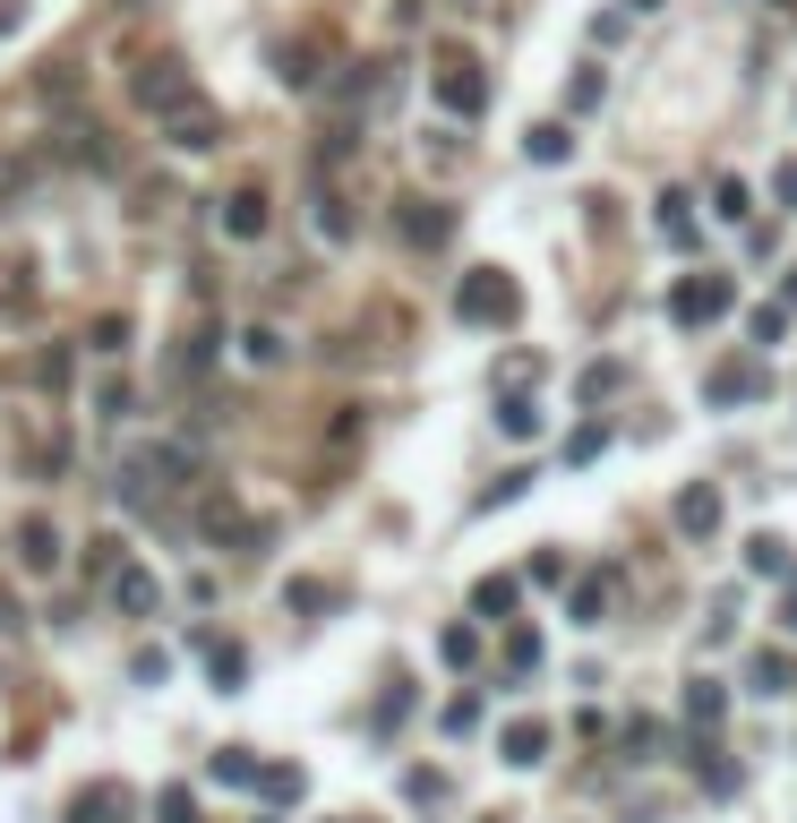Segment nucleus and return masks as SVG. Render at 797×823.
<instances>
[{
  "instance_id": "1",
  "label": "nucleus",
  "mask_w": 797,
  "mask_h": 823,
  "mask_svg": "<svg viewBox=\"0 0 797 823\" xmlns=\"http://www.w3.org/2000/svg\"><path fill=\"white\" fill-rule=\"evenodd\" d=\"M454 309H463L472 327H514V318H523V292H514V275H498V266H472L463 292H454Z\"/></svg>"
},
{
  "instance_id": "2",
  "label": "nucleus",
  "mask_w": 797,
  "mask_h": 823,
  "mask_svg": "<svg viewBox=\"0 0 797 823\" xmlns=\"http://www.w3.org/2000/svg\"><path fill=\"white\" fill-rule=\"evenodd\" d=\"M737 309V284L729 275H695V284H677L670 292V318L677 327H712V318H729Z\"/></svg>"
},
{
  "instance_id": "3",
  "label": "nucleus",
  "mask_w": 797,
  "mask_h": 823,
  "mask_svg": "<svg viewBox=\"0 0 797 823\" xmlns=\"http://www.w3.org/2000/svg\"><path fill=\"white\" fill-rule=\"evenodd\" d=\"M438 103L472 121V112H489V78H480L472 61H447V69H438Z\"/></svg>"
},
{
  "instance_id": "4",
  "label": "nucleus",
  "mask_w": 797,
  "mask_h": 823,
  "mask_svg": "<svg viewBox=\"0 0 797 823\" xmlns=\"http://www.w3.org/2000/svg\"><path fill=\"white\" fill-rule=\"evenodd\" d=\"M764 387H772V369H755V361H729V369L703 378V395H712V403H746V395H764Z\"/></svg>"
},
{
  "instance_id": "5",
  "label": "nucleus",
  "mask_w": 797,
  "mask_h": 823,
  "mask_svg": "<svg viewBox=\"0 0 797 823\" xmlns=\"http://www.w3.org/2000/svg\"><path fill=\"white\" fill-rule=\"evenodd\" d=\"M112 600H121L129 618H155V609H163V584L146 575V566H112Z\"/></svg>"
},
{
  "instance_id": "6",
  "label": "nucleus",
  "mask_w": 797,
  "mask_h": 823,
  "mask_svg": "<svg viewBox=\"0 0 797 823\" xmlns=\"http://www.w3.org/2000/svg\"><path fill=\"white\" fill-rule=\"evenodd\" d=\"M677 532H686V541H712V532H721V490H712V481H695V490L677 497Z\"/></svg>"
},
{
  "instance_id": "7",
  "label": "nucleus",
  "mask_w": 797,
  "mask_h": 823,
  "mask_svg": "<svg viewBox=\"0 0 797 823\" xmlns=\"http://www.w3.org/2000/svg\"><path fill=\"white\" fill-rule=\"evenodd\" d=\"M137 103H146V112H181V103H190V78H181L172 61H155L146 78H137Z\"/></svg>"
},
{
  "instance_id": "8",
  "label": "nucleus",
  "mask_w": 797,
  "mask_h": 823,
  "mask_svg": "<svg viewBox=\"0 0 797 823\" xmlns=\"http://www.w3.org/2000/svg\"><path fill=\"white\" fill-rule=\"evenodd\" d=\"M403 240H412V249H438V240H454V215L429 206V198H412L403 206Z\"/></svg>"
},
{
  "instance_id": "9",
  "label": "nucleus",
  "mask_w": 797,
  "mask_h": 823,
  "mask_svg": "<svg viewBox=\"0 0 797 823\" xmlns=\"http://www.w3.org/2000/svg\"><path fill=\"white\" fill-rule=\"evenodd\" d=\"M523 155H532V164H566L574 130H566V121H532V130H523Z\"/></svg>"
},
{
  "instance_id": "10",
  "label": "nucleus",
  "mask_w": 797,
  "mask_h": 823,
  "mask_svg": "<svg viewBox=\"0 0 797 823\" xmlns=\"http://www.w3.org/2000/svg\"><path fill=\"white\" fill-rule=\"evenodd\" d=\"M686 721L721 729V721H729V687H721V678H695V687H686Z\"/></svg>"
},
{
  "instance_id": "11",
  "label": "nucleus",
  "mask_w": 797,
  "mask_h": 823,
  "mask_svg": "<svg viewBox=\"0 0 797 823\" xmlns=\"http://www.w3.org/2000/svg\"><path fill=\"white\" fill-rule=\"evenodd\" d=\"M514 600H523V584H514V575H480V584H472V618H507Z\"/></svg>"
},
{
  "instance_id": "12",
  "label": "nucleus",
  "mask_w": 797,
  "mask_h": 823,
  "mask_svg": "<svg viewBox=\"0 0 797 823\" xmlns=\"http://www.w3.org/2000/svg\"><path fill=\"white\" fill-rule=\"evenodd\" d=\"M498 755L507 763H541L549 755V721H514L507 738H498Z\"/></svg>"
},
{
  "instance_id": "13",
  "label": "nucleus",
  "mask_w": 797,
  "mask_h": 823,
  "mask_svg": "<svg viewBox=\"0 0 797 823\" xmlns=\"http://www.w3.org/2000/svg\"><path fill=\"white\" fill-rule=\"evenodd\" d=\"M746 678H755V695H789V687H797V660H789V652H772V644H764Z\"/></svg>"
},
{
  "instance_id": "14",
  "label": "nucleus",
  "mask_w": 797,
  "mask_h": 823,
  "mask_svg": "<svg viewBox=\"0 0 797 823\" xmlns=\"http://www.w3.org/2000/svg\"><path fill=\"white\" fill-rule=\"evenodd\" d=\"M224 232H232V240H257V232H266V198H257V189L224 198Z\"/></svg>"
},
{
  "instance_id": "15",
  "label": "nucleus",
  "mask_w": 797,
  "mask_h": 823,
  "mask_svg": "<svg viewBox=\"0 0 797 823\" xmlns=\"http://www.w3.org/2000/svg\"><path fill=\"white\" fill-rule=\"evenodd\" d=\"M695 781H703L712 798H737V763L721 755V747H695Z\"/></svg>"
},
{
  "instance_id": "16",
  "label": "nucleus",
  "mask_w": 797,
  "mask_h": 823,
  "mask_svg": "<svg viewBox=\"0 0 797 823\" xmlns=\"http://www.w3.org/2000/svg\"><path fill=\"white\" fill-rule=\"evenodd\" d=\"M746 575H789V541H780V532H755V541H746Z\"/></svg>"
},
{
  "instance_id": "17",
  "label": "nucleus",
  "mask_w": 797,
  "mask_h": 823,
  "mask_svg": "<svg viewBox=\"0 0 797 823\" xmlns=\"http://www.w3.org/2000/svg\"><path fill=\"white\" fill-rule=\"evenodd\" d=\"M746 335H755V343H780V335H789V300H755V309H746Z\"/></svg>"
},
{
  "instance_id": "18",
  "label": "nucleus",
  "mask_w": 797,
  "mask_h": 823,
  "mask_svg": "<svg viewBox=\"0 0 797 823\" xmlns=\"http://www.w3.org/2000/svg\"><path fill=\"white\" fill-rule=\"evenodd\" d=\"M712 215H721V224H755V206H746V181H729V172H721V181H712Z\"/></svg>"
},
{
  "instance_id": "19",
  "label": "nucleus",
  "mask_w": 797,
  "mask_h": 823,
  "mask_svg": "<svg viewBox=\"0 0 797 823\" xmlns=\"http://www.w3.org/2000/svg\"><path fill=\"white\" fill-rule=\"evenodd\" d=\"M18 558H27V566H61V532H52V524H27V532H18Z\"/></svg>"
},
{
  "instance_id": "20",
  "label": "nucleus",
  "mask_w": 797,
  "mask_h": 823,
  "mask_svg": "<svg viewBox=\"0 0 797 823\" xmlns=\"http://www.w3.org/2000/svg\"><path fill=\"white\" fill-rule=\"evenodd\" d=\"M498 429H507V438H541V403H532V395H507V403H498Z\"/></svg>"
},
{
  "instance_id": "21",
  "label": "nucleus",
  "mask_w": 797,
  "mask_h": 823,
  "mask_svg": "<svg viewBox=\"0 0 797 823\" xmlns=\"http://www.w3.org/2000/svg\"><path fill=\"white\" fill-rule=\"evenodd\" d=\"M78 823H129V798L121 790H86L78 798Z\"/></svg>"
},
{
  "instance_id": "22",
  "label": "nucleus",
  "mask_w": 797,
  "mask_h": 823,
  "mask_svg": "<svg viewBox=\"0 0 797 823\" xmlns=\"http://www.w3.org/2000/svg\"><path fill=\"white\" fill-rule=\"evenodd\" d=\"M601 609H609V575H583L574 584V626H601Z\"/></svg>"
},
{
  "instance_id": "23",
  "label": "nucleus",
  "mask_w": 797,
  "mask_h": 823,
  "mask_svg": "<svg viewBox=\"0 0 797 823\" xmlns=\"http://www.w3.org/2000/svg\"><path fill=\"white\" fill-rule=\"evenodd\" d=\"M601 95H609V78H601V69H574V86H566V112H592Z\"/></svg>"
},
{
  "instance_id": "24",
  "label": "nucleus",
  "mask_w": 797,
  "mask_h": 823,
  "mask_svg": "<svg viewBox=\"0 0 797 823\" xmlns=\"http://www.w3.org/2000/svg\"><path fill=\"white\" fill-rule=\"evenodd\" d=\"M661 232H670V240H695V215H686V189H670V198H661Z\"/></svg>"
},
{
  "instance_id": "25",
  "label": "nucleus",
  "mask_w": 797,
  "mask_h": 823,
  "mask_svg": "<svg viewBox=\"0 0 797 823\" xmlns=\"http://www.w3.org/2000/svg\"><path fill=\"white\" fill-rule=\"evenodd\" d=\"M532 660H541V635H532V626H514V635H507V669H514V678H523Z\"/></svg>"
},
{
  "instance_id": "26",
  "label": "nucleus",
  "mask_w": 797,
  "mask_h": 823,
  "mask_svg": "<svg viewBox=\"0 0 797 823\" xmlns=\"http://www.w3.org/2000/svg\"><path fill=\"white\" fill-rule=\"evenodd\" d=\"M172 137H181V146H215V112H181Z\"/></svg>"
},
{
  "instance_id": "27",
  "label": "nucleus",
  "mask_w": 797,
  "mask_h": 823,
  "mask_svg": "<svg viewBox=\"0 0 797 823\" xmlns=\"http://www.w3.org/2000/svg\"><path fill=\"white\" fill-rule=\"evenodd\" d=\"M438 652H447V660H454V669H463V660H472V652H480V635H472V626H447V635H438Z\"/></svg>"
},
{
  "instance_id": "28",
  "label": "nucleus",
  "mask_w": 797,
  "mask_h": 823,
  "mask_svg": "<svg viewBox=\"0 0 797 823\" xmlns=\"http://www.w3.org/2000/svg\"><path fill=\"white\" fill-rule=\"evenodd\" d=\"M601 438H609L601 421H592V429H574V438H566V463H592V455H601Z\"/></svg>"
},
{
  "instance_id": "29",
  "label": "nucleus",
  "mask_w": 797,
  "mask_h": 823,
  "mask_svg": "<svg viewBox=\"0 0 797 823\" xmlns=\"http://www.w3.org/2000/svg\"><path fill=\"white\" fill-rule=\"evenodd\" d=\"M652 747H661V729H652V721H626V755L652 763Z\"/></svg>"
},
{
  "instance_id": "30",
  "label": "nucleus",
  "mask_w": 797,
  "mask_h": 823,
  "mask_svg": "<svg viewBox=\"0 0 797 823\" xmlns=\"http://www.w3.org/2000/svg\"><path fill=\"white\" fill-rule=\"evenodd\" d=\"M617 378H626V361H601V369H583V395H609Z\"/></svg>"
},
{
  "instance_id": "31",
  "label": "nucleus",
  "mask_w": 797,
  "mask_h": 823,
  "mask_svg": "<svg viewBox=\"0 0 797 823\" xmlns=\"http://www.w3.org/2000/svg\"><path fill=\"white\" fill-rule=\"evenodd\" d=\"M215 781H257V763L241 755V747H232V755H215Z\"/></svg>"
},
{
  "instance_id": "32",
  "label": "nucleus",
  "mask_w": 797,
  "mask_h": 823,
  "mask_svg": "<svg viewBox=\"0 0 797 823\" xmlns=\"http://www.w3.org/2000/svg\"><path fill=\"white\" fill-rule=\"evenodd\" d=\"M163 823H197L190 815V790H163Z\"/></svg>"
},
{
  "instance_id": "33",
  "label": "nucleus",
  "mask_w": 797,
  "mask_h": 823,
  "mask_svg": "<svg viewBox=\"0 0 797 823\" xmlns=\"http://www.w3.org/2000/svg\"><path fill=\"white\" fill-rule=\"evenodd\" d=\"M772 189H780V198L797 206V155H789V164H780V172H772Z\"/></svg>"
},
{
  "instance_id": "34",
  "label": "nucleus",
  "mask_w": 797,
  "mask_h": 823,
  "mask_svg": "<svg viewBox=\"0 0 797 823\" xmlns=\"http://www.w3.org/2000/svg\"><path fill=\"white\" fill-rule=\"evenodd\" d=\"M780 626H789V635H797V593H789V600H780Z\"/></svg>"
},
{
  "instance_id": "35",
  "label": "nucleus",
  "mask_w": 797,
  "mask_h": 823,
  "mask_svg": "<svg viewBox=\"0 0 797 823\" xmlns=\"http://www.w3.org/2000/svg\"><path fill=\"white\" fill-rule=\"evenodd\" d=\"M0 626H18V609H9V593H0Z\"/></svg>"
},
{
  "instance_id": "36",
  "label": "nucleus",
  "mask_w": 797,
  "mask_h": 823,
  "mask_svg": "<svg viewBox=\"0 0 797 823\" xmlns=\"http://www.w3.org/2000/svg\"><path fill=\"white\" fill-rule=\"evenodd\" d=\"M789 309H797V266H789Z\"/></svg>"
},
{
  "instance_id": "37",
  "label": "nucleus",
  "mask_w": 797,
  "mask_h": 823,
  "mask_svg": "<svg viewBox=\"0 0 797 823\" xmlns=\"http://www.w3.org/2000/svg\"><path fill=\"white\" fill-rule=\"evenodd\" d=\"M635 9H661V0H635Z\"/></svg>"
}]
</instances>
